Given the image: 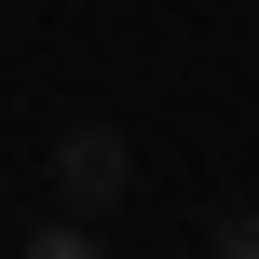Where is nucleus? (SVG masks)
<instances>
[{
    "label": "nucleus",
    "mask_w": 259,
    "mask_h": 259,
    "mask_svg": "<svg viewBox=\"0 0 259 259\" xmlns=\"http://www.w3.org/2000/svg\"><path fill=\"white\" fill-rule=\"evenodd\" d=\"M123 178H137V150H123L109 123H68V137H55V205H68V219H96V232H109Z\"/></svg>",
    "instance_id": "1"
},
{
    "label": "nucleus",
    "mask_w": 259,
    "mask_h": 259,
    "mask_svg": "<svg viewBox=\"0 0 259 259\" xmlns=\"http://www.w3.org/2000/svg\"><path fill=\"white\" fill-rule=\"evenodd\" d=\"M205 246H232V259H259V205H219V219H205Z\"/></svg>",
    "instance_id": "2"
}]
</instances>
